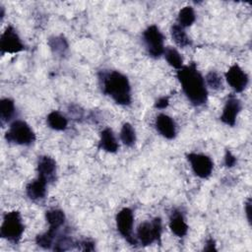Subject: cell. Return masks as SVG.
<instances>
[{
	"label": "cell",
	"mask_w": 252,
	"mask_h": 252,
	"mask_svg": "<svg viewBox=\"0 0 252 252\" xmlns=\"http://www.w3.org/2000/svg\"><path fill=\"white\" fill-rule=\"evenodd\" d=\"M187 158L191 163L194 173L197 176L207 178L211 175L213 170V161L209 157L201 154H189Z\"/></svg>",
	"instance_id": "cell-9"
},
{
	"label": "cell",
	"mask_w": 252,
	"mask_h": 252,
	"mask_svg": "<svg viewBox=\"0 0 252 252\" xmlns=\"http://www.w3.org/2000/svg\"><path fill=\"white\" fill-rule=\"evenodd\" d=\"M103 92L110 95L115 102L127 105L131 101L130 85L128 79L119 72L112 71L103 76Z\"/></svg>",
	"instance_id": "cell-2"
},
{
	"label": "cell",
	"mask_w": 252,
	"mask_h": 252,
	"mask_svg": "<svg viewBox=\"0 0 252 252\" xmlns=\"http://www.w3.org/2000/svg\"><path fill=\"white\" fill-rule=\"evenodd\" d=\"M45 218L50 227L58 228L65 220V215L60 210H49L45 214Z\"/></svg>",
	"instance_id": "cell-20"
},
{
	"label": "cell",
	"mask_w": 252,
	"mask_h": 252,
	"mask_svg": "<svg viewBox=\"0 0 252 252\" xmlns=\"http://www.w3.org/2000/svg\"><path fill=\"white\" fill-rule=\"evenodd\" d=\"M225 79L235 92H242L248 83V77L238 65H232L225 74Z\"/></svg>",
	"instance_id": "cell-10"
},
{
	"label": "cell",
	"mask_w": 252,
	"mask_h": 252,
	"mask_svg": "<svg viewBox=\"0 0 252 252\" xmlns=\"http://www.w3.org/2000/svg\"><path fill=\"white\" fill-rule=\"evenodd\" d=\"M177 78L182 86L183 92L193 104L201 105L206 102L208 92L205 87L204 79L198 72L195 64L179 69Z\"/></svg>",
	"instance_id": "cell-1"
},
{
	"label": "cell",
	"mask_w": 252,
	"mask_h": 252,
	"mask_svg": "<svg viewBox=\"0 0 252 252\" xmlns=\"http://www.w3.org/2000/svg\"><path fill=\"white\" fill-rule=\"evenodd\" d=\"M148 52L153 57H158L164 52L163 35L156 26H150L143 33Z\"/></svg>",
	"instance_id": "cell-5"
},
{
	"label": "cell",
	"mask_w": 252,
	"mask_h": 252,
	"mask_svg": "<svg viewBox=\"0 0 252 252\" xmlns=\"http://www.w3.org/2000/svg\"><path fill=\"white\" fill-rule=\"evenodd\" d=\"M53 43L50 42V45L53 49H55V52H62L64 49L67 48V44L65 42L64 39H60L58 37H55L53 40H52Z\"/></svg>",
	"instance_id": "cell-26"
},
{
	"label": "cell",
	"mask_w": 252,
	"mask_h": 252,
	"mask_svg": "<svg viewBox=\"0 0 252 252\" xmlns=\"http://www.w3.org/2000/svg\"><path fill=\"white\" fill-rule=\"evenodd\" d=\"M0 48L2 53H16L24 49V45L12 27H8L0 38Z\"/></svg>",
	"instance_id": "cell-8"
},
{
	"label": "cell",
	"mask_w": 252,
	"mask_h": 252,
	"mask_svg": "<svg viewBox=\"0 0 252 252\" xmlns=\"http://www.w3.org/2000/svg\"><path fill=\"white\" fill-rule=\"evenodd\" d=\"M205 250L206 251H213V250H216V247H215V241L213 239H209L207 241V246L205 247Z\"/></svg>",
	"instance_id": "cell-31"
},
{
	"label": "cell",
	"mask_w": 252,
	"mask_h": 252,
	"mask_svg": "<svg viewBox=\"0 0 252 252\" xmlns=\"http://www.w3.org/2000/svg\"><path fill=\"white\" fill-rule=\"evenodd\" d=\"M164 56L166 58V61L170 66H172L175 69H181L183 66V59L181 55L178 53V51L172 47H167L164 50Z\"/></svg>",
	"instance_id": "cell-21"
},
{
	"label": "cell",
	"mask_w": 252,
	"mask_h": 252,
	"mask_svg": "<svg viewBox=\"0 0 252 252\" xmlns=\"http://www.w3.org/2000/svg\"><path fill=\"white\" fill-rule=\"evenodd\" d=\"M46 180L43 177L38 176L27 186V194L32 200L42 199L46 193Z\"/></svg>",
	"instance_id": "cell-14"
},
{
	"label": "cell",
	"mask_w": 252,
	"mask_h": 252,
	"mask_svg": "<svg viewBox=\"0 0 252 252\" xmlns=\"http://www.w3.org/2000/svg\"><path fill=\"white\" fill-rule=\"evenodd\" d=\"M169 227L171 229V231L177 235V236H184L187 233V229L188 226L186 224V222L184 221L183 216L181 215V213L174 211L171 214L170 217V221H169Z\"/></svg>",
	"instance_id": "cell-15"
},
{
	"label": "cell",
	"mask_w": 252,
	"mask_h": 252,
	"mask_svg": "<svg viewBox=\"0 0 252 252\" xmlns=\"http://www.w3.org/2000/svg\"><path fill=\"white\" fill-rule=\"evenodd\" d=\"M14 102L10 98H3L0 102V115L2 122L8 121L14 114Z\"/></svg>",
	"instance_id": "cell-23"
},
{
	"label": "cell",
	"mask_w": 252,
	"mask_h": 252,
	"mask_svg": "<svg viewBox=\"0 0 252 252\" xmlns=\"http://www.w3.org/2000/svg\"><path fill=\"white\" fill-rule=\"evenodd\" d=\"M47 124L54 130H64L67 127V119L58 111H52L47 116Z\"/></svg>",
	"instance_id": "cell-18"
},
{
	"label": "cell",
	"mask_w": 252,
	"mask_h": 252,
	"mask_svg": "<svg viewBox=\"0 0 252 252\" xmlns=\"http://www.w3.org/2000/svg\"><path fill=\"white\" fill-rule=\"evenodd\" d=\"M56 229L57 228L49 227L47 232H45L44 234L36 236V243H37V245H39V246H41L43 248H49L51 246L52 242H53Z\"/></svg>",
	"instance_id": "cell-24"
},
{
	"label": "cell",
	"mask_w": 252,
	"mask_h": 252,
	"mask_svg": "<svg viewBox=\"0 0 252 252\" xmlns=\"http://www.w3.org/2000/svg\"><path fill=\"white\" fill-rule=\"evenodd\" d=\"M240 109H241L240 101L236 97L230 96L223 107V111L220 116L221 121L227 125L233 126L235 124L236 116L239 113Z\"/></svg>",
	"instance_id": "cell-11"
},
{
	"label": "cell",
	"mask_w": 252,
	"mask_h": 252,
	"mask_svg": "<svg viewBox=\"0 0 252 252\" xmlns=\"http://www.w3.org/2000/svg\"><path fill=\"white\" fill-rule=\"evenodd\" d=\"M82 245H83L82 250H84V251H93V250L94 249V243H93V242H90V241H88V240L82 242Z\"/></svg>",
	"instance_id": "cell-29"
},
{
	"label": "cell",
	"mask_w": 252,
	"mask_h": 252,
	"mask_svg": "<svg viewBox=\"0 0 252 252\" xmlns=\"http://www.w3.org/2000/svg\"><path fill=\"white\" fill-rule=\"evenodd\" d=\"M195 21V13L192 7L186 6L178 13V25L182 28L191 26Z\"/></svg>",
	"instance_id": "cell-19"
},
{
	"label": "cell",
	"mask_w": 252,
	"mask_h": 252,
	"mask_svg": "<svg viewBox=\"0 0 252 252\" xmlns=\"http://www.w3.org/2000/svg\"><path fill=\"white\" fill-rule=\"evenodd\" d=\"M207 82L209 86L215 90L220 89L221 87V80L220 77L216 73V72H210L207 75Z\"/></svg>",
	"instance_id": "cell-25"
},
{
	"label": "cell",
	"mask_w": 252,
	"mask_h": 252,
	"mask_svg": "<svg viewBox=\"0 0 252 252\" xmlns=\"http://www.w3.org/2000/svg\"><path fill=\"white\" fill-rule=\"evenodd\" d=\"M6 139L19 145H29L35 139V135L31 127L22 120L14 121L6 133Z\"/></svg>",
	"instance_id": "cell-4"
},
{
	"label": "cell",
	"mask_w": 252,
	"mask_h": 252,
	"mask_svg": "<svg viewBox=\"0 0 252 252\" xmlns=\"http://www.w3.org/2000/svg\"><path fill=\"white\" fill-rule=\"evenodd\" d=\"M236 162V158L234 156H232V154L229 151H226L225 153V158H224V163L226 166L231 167L235 164Z\"/></svg>",
	"instance_id": "cell-27"
},
{
	"label": "cell",
	"mask_w": 252,
	"mask_h": 252,
	"mask_svg": "<svg viewBox=\"0 0 252 252\" xmlns=\"http://www.w3.org/2000/svg\"><path fill=\"white\" fill-rule=\"evenodd\" d=\"M245 212H246V216H247V219H248V221L250 222L251 221V200L249 199L248 202L246 203V206H245Z\"/></svg>",
	"instance_id": "cell-30"
},
{
	"label": "cell",
	"mask_w": 252,
	"mask_h": 252,
	"mask_svg": "<svg viewBox=\"0 0 252 252\" xmlns=\"http://www.w3.org/2000/svg\"><path fill=\"white\" fill-rule=\"evenodd\" d=\"M56 170V162L50 157H40L37 164L38 176L43 177L46 181L53 178Z\"/></svg>",
	"instance_id": "cell-13"
},
{
	"label": "cell",
	"mask_w": 252,
	"mask_h": 252,
	"mask_svg": "<svg viewBox=\"0 0 252 252\" xmlns=\"http://www.w3.org/2000/svg\"><path fill=\"white\" fill-rule=\"evenodd\" d=\"M167 105H168L167 97H160L156 102V107H158V108H165Z\"/></svg>",
	"instance_id": "cell-28"
},
{
	"label": "cell",
	"mask_w": 252,
	"mask_h": 252,
	"mask_svg": "<svg viewBox=\"0 0 252 252\" xmlns=\"http://www.w3.org/2000/svg\"><path fill=\"white\" fill-rule=\"evenodd\" d=\"M133 221V213L129 208L122 209L116 216V225L120 234L123 235L131 244H136L135 239L132 237Z\"/></svg>",
	"instance_id": "cell-7"
},
{
	"label": "cell",
	"mask_w": 252,
	"mask_h": 252,
	"mask_svg": "<svg viewBox=\"0 0 252 252\" xmlns=\"http://www.w3.org/2000/svg\"><path fill=\"white\" fill-rule=\"evenodd\" d=\"M120 137H121V140L124 143V145H126L128 147H131L135 144L136 134H135L134 128L132 127V125L130 123H125L122 126Z\"/></svg>",
	"instance_id": "cell-22"
},
{
	"label": "cell",
	"mask_w": 252,
	"mask_h": 252,
	"mask_svg": "<svg viewBox=\"0 0 252 252\" xmlns=\"http://www.w3.org/2000/svg\"><path fill=\"white\" fill-rule=\"evenodd\" d=\"M156 128L158 133L166 139H172L175 137V124L168 115H158L156 119Z\"/></svg>",
	"instance_id": "cell-12"
},
{
	"label": "cell",
	"mask_w": 252,
	"mask_h": 252,
	"mask_svg": "<svg viewBox=\"0 0 252 252\" xmlns=\"http://www.w3.org/2000/svg\"><path fill=\"white\" fill-rule=\"evenodd\" d=\"M99 146L104 151L109 152V153H114L117 151L118 144L114 138V135H113L111 129L106 128L101 132Z\"/></svg>",
	"instance_id": "cell-16"
},
{
	"label": "cell",
	"mask_w": 252,
	"mask_h": 252,
	"mask_svg": "<svg viewBox=\"0 0 252 252\" xmlns=\"http://www.w3.org/2000/svg\"><path fill=\"white\" fill-rule=\"evenodd\" d=\"M138 237L143 245H150L155 240H158L161 234V220L159 218L154 219L152 222H143L138 227Z\"/></svg>",
	"instance_id": "cell-6"
},
{
	"label": "cell",
	"mask_w": 252,
	"mask_h": 252,
	"mask_svg": "<svg viewBox=\"0 0 252 252\" xmlns=\"http://www.w3.org/2000/svg\"><path fill=\"white\" fill-rule=\"evenodd\" d=\"M171 36L175 43L180 47H185L191 44L189 37L187 36L186 32H184L183 28L180 27L178 24H175L171 28Z\"/></svg>",
	"instance_id": "cell-17"
},
{
	"label": "cell",
	"mask_w": 252,
	"mask_h": 252,
	"mask_svg": "<svg viewBox=\"0 0 252 252\" xmlns=\"http://www.w3.org/2000/svg\"><path fill=\"white\" fill-rule=\"evenodd\" d=\"M24 231V224L18 212L7 213L4 217L3 223L0 228V234L3 238L17 242Z\"/></svg>",
	"instance_id": "cell-3"
}]
</instances>
